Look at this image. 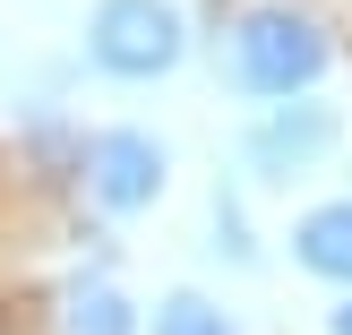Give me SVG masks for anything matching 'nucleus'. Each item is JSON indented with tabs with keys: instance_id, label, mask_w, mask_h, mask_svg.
I'll return each mask as SVG.
<instances>
[{
	"instance_id": "obj_1",
	"label": "nucleus",
	"mask_w": 352,
	"mask_h": 335,
	"mask_svg": "<svg viewBox=\"0 0 352 335\" xmlns=\"http://www.w3.org/2000/svg\"><path fill=\"white\" fill-rule=\"evenodd\" d=\"M327 61H336L327 26L309 9H292V0H258V9H241V26H232V86L258 95V103L309 95Z\"/></svg>"
},
{
	"instance_id": "obj_2",
	"label": "nucleus",
	"mask_w": 352,
	"mask_h": 335,
	"mask_svg": "<svg viewBox=\"0 0 352 335\" xmlns=\"http://www.w3.org/2000/svg\"><path fill=\"white\" fill-rule=\"evenodd\" d=\"M189 52V26L172 0H95V17H86V61L103 69V78H172Z\"/></svg>"
},
{
	"instance_id": "obj_3",
	"label": "nucleus",
	"mask_w": 352,
	"mask_h": 335,
	"mask_svg": "<svg viewBox=\"0 0 352 335\" xmlns=\"http://www.w3.org/2000/svg\"><path fill=\"white\" fill-rule=\"evenodd\" d=\"M336 155V112L327 103H309V95H284V103H267V112L250 120V138H241V164L258 172V181H309V172Z\"/></svg>"
},
{
	"instance_id": "obj_4",
	"label": "nucleus",
	"mask_w": 352,
	"mask_h": 335,
	"mask_svg": "<svg viewBox=\"0 0 352 335\" xmlns=\"http://www.w3.org/2000/svg\"><path fill=\"white\" fill-rule=\"evenodd\" d=\"M86 189H95V206H112V215L155 206L164 198V147H155L146 129H103L95 147H86Z\"/></svg>"
},
{
	"instance_id": "obj_5",
	"label": "nucleus",
	"mask_w": 352,
	"mask_h": 335,
	"mask_svg": "<svg viewBox=\"0 0 352 335\" xmlns=\"http://www.w3.org/2000/svg\"><path fill=\"white\" fill-rule=\"evenodd\" d=\"M292 258H301L318 284H344L352 292V198H327L292 224Z\"/></svg>"
},
{
	"instance_id": "obj_6",
	"label": "nucleus",
	"mask_w": 352,
	"mask_h": 335,
	"mask_svg": "<svg viewBox=\"0 0 352 335\" xmlns=\"http://www.w3.org/2000/svg\"><path fill=\"white\" fill-rule=\"evenodd\" d=\"M52 318H60V335H138V310L120 301V284H103V275H78Z\"/></svg>"
},
{
	"instance_id": "obj_7",
	"label": "nucleus",
	"mask_w": 352,
	"mask_h": 335,
	"mask_svg": "<svg viewBox=\"0 0 352 335\" xmlns=\"http://www.w3.org/2000/svg\"><path fill=\"white\" fill-rule=\"evenodd\" d=\"M155 335H241V327L223 318L206 292H172V301L155 310Z\"/></svg>"
},
{
	"instance_id": "obj_8",
	"label": "nucleus",
	"mask_w": 352,
	"mask_h": 335,
	"mask_svg": "<svg viewBox=\"0 0 352 335\" xmlns=\"http://www.w3.org/2000/svg\"><path fill=\"white\" fill-rule=\"evenodd\" d=\"M327 335H352V301H344V310H327Z\"/></svg>"
}]
</instances>
